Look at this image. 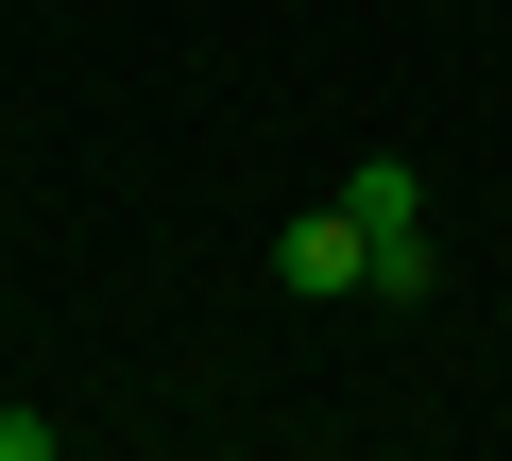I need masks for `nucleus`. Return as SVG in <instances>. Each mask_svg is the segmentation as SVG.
Returning <instances> with one entry per match:
<instances>
[{
    "instance_id": "f257e3e1",
    "label": "nucleus",
    "mask_w": 512,
    "mask_h": 461,
    "mask_svg": "<svg viewBox=\"0 0 512 461\" xmlns=\"http://www.w3.org/2000/svg\"><path fill=\"white\" fill-rule=\"evenodd\" d=\"M342 205H359V240H376V308H427V291H444V257H427V171H410V154H359Z\"/></svg>"
},
{
    "instance_id": "f03ea898",
    "label": "nucleus",
    "mask_w": 512,
    "mask_h": 461,
    "mask_svg": "<svg viewBox=\"0 0 512 461\" xmlns=\"http://www.w3.org/2000/svg\"><path fill=\"white\" fill-rule=\"evenodd\" d=\"M274 291H308V308H342V291H376V240H359V205L325 188L291 240H274Z\"/></svg>"
},
{
    "instance_id": "7ed1b4c3",
    "label": "nucleus",
    "mask_w": 512,
    "mask_h": 461,
    "mask_svg": "<svg viewBox=\"0 0 512 461\" xmlns=\"http://www.w3.org/2000/svg\"><path fill=\"white\" fill-rule=\"evenodd\" d=\"M52 444H69L52 410H0V461H52Z\"/></svg>"
}]
</instances>
